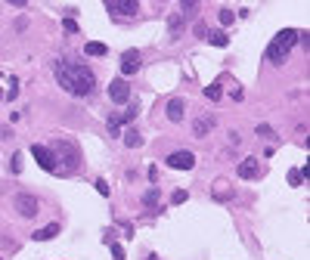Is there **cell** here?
<instances>
[{"label": "cell", "mask_w": 310, "mask_h": 260, "mask_svg": "<svg viewBox=\"0 0 310 260\" xmlns=\"http://www.w3.org/2000/svg\"><path fill=\"white\" fill-rule=\"evenodd\" d=\"M53 71H56V81H59L68 93H75V96H87V93H93V87H96L93 71L87 65H81V62L59 59Z\"/></svg>", "instance_id": "cell-1"}, {"label": "cell", "mask_w": 310, "mask_h": 260, "mask_svg": "<svg viewBox=\"0 0 310 260\" xmlns=\"http://www.w3.org/2000/svg\"><path fill=\"white\" fill-rule=\"evenodd\" d=\"M50 155H53V170L56 173H75L78 167H81V152L75 149V142H65V139H59L56 146L50 149Z\"/></svg>", "instance_id": "cell-2"}, {"label": "cell", "mask_w": 310, "mask_h": 260, "mask_svg": "<svg viewBox=\"0 0 310 260\" xmlns=\"http://www.w3.org/2000/svg\"><path fill=\"white\" fill-rule=\"evenodd\" d=\"M298 43V31L295 28H283L273 40H270V47H267V59H270L273 65H283L289 59V50Z\"/></svg>", "instance_id": "cell-3"}, {"label": "cell", "mask_w": 310, "mask_h": 260, "mask_svg": "<svg viewBox=\"0 0 310 260\" xmlns=\"http://www.w3.org/2000/svg\"><path fill=\"white\" fill-rule=\"evenodd\" d=\"M106 12L115 19H134L140 12V3L137 0H121V3H106Z\"/></svg>", "instance_id": "cell-4"}, {"label": "cell", "mask_w": 310, "mask_h": 260, "mask_svg": "<svg viewBox=\"0 0 310 260\" xmlns=\"http://www.w3.org/2000/svg\"><path fill=\"white\" fill-rule=\"evenodd\" d=\"M12 205H16V211H19L22 217H28V220H31V217L37 214V198L28 195V192H19L16 198H12Z\"/></svg>", "instance_id": "cell-5"}, {"label": "cell", "mask_w": 310, "mask_h": 260, "mask_svg": "<svg viewBox=\"0 0 310 260\" xmlns=\"http://www.w3.org/2000/svg\"><path fill=\"white\" fill-rule=\"evenodd\" d=\"M167 164L177 167V170H192V167H195V155H192V152H186V149L171 152V155H167Z\"/></svg>", "instance_id": "cell-6"}, {"label": "cell", "mask_w": 310, "mask_h": 260, "mask_svg": "<svg viewBox=\"0 0 310 260\" xmlns=\"http://www.w3.org/2000/svg\"><path fill=\"white\" fill-rule=\"evenodd\" d=\"M109 96H112V103H128L131 99V84L124 78H115L109 84Z\"/></svg>", "instance_id": "cell-7"}, {"label": "cell", "mask_w": 310, "mask_h": 260, "mask_svg": "<svg viewBox=\"0 0 310 260\" xmlns=\"http://www.w3.org/2000/svg\"><path fill=\"white\" fill-rule=\"evenodd\" d=\"M140 71V50H128L121 56V75H137Z\"/></svg>", "instance_id": "cell-8"}, {"label": "cell", "mask_w": 310, "mask_h": 260, "mask_svg": "<svg viewBox=\"0 0 310 260\" xmlns=\"http://www.w3.org/2000/svg\"><path fill=\"white\" fill-rule=\"evenodd\" d=\"M258 173H261V167H258L255 158H245V161H239V177H242V180H255Z\"/></svg>", "instance_id": "cell-9"}, {"label": "cell", "mask_w": 310, "mask_h": 260, "mask_svg": "<svg viewBox=\"0 0 310 260\" xmlns=\"http://www.w3.org/2000/svg\"><path fill=\"white\" fill-rule=\"evenodd\" d=\"M183 115H186V103L183 99H167V118L171 121H183Z\"/></svg>", "instance_id": "cell-10"}, {"label": "cell", "mask_w": 310, "mask_h": 260, "mask_svg": "<svg viewBox=\"0 0 310 260\" xmlns=\"http://www.w3.org/2000/svg\"><path fill=\"white\" fill-rule=\"evenodd\" d=\"M211 130H214V118H211V115L195 118V124H192V133H195V136H208Z\"/></svg>", "instance_id": "cell-11"}, {"label": "cell", "mask_w": 310, "mask_h": 260, "mask_svg": "<svg viewBox=\"0 0 310 260\" xmlns=\"http://www.w3.org/2000/svg\"><path fill=\"white\" fill-rule=\"evenodd\" d=\"M31 155L37 158V164L44 167V170H53V155H50L47 146H31Z\"/></svg>", "instance_id": "cell-12"}, {"label": "cell", "mask_w": 310, "mask_h": 260, "mask_svg": "<svg viewBox=\"0 0 310 260\" xmlns=\"http://www.w3.org/2000/svg\"><path fill=\"white\" fill-rule=\"evenodd\" d=\"M56 236H59V223H47L44 229H37L31 239L34 242H47V239H56Z\"/></svg>", "instance_id": "cell-13"}, {"label": "cell", "mask_w": 310, "mask_h": 260, "mask_svg": "<svg viewBox=\"0 0 310 260\" xmlns=\"http://www.w3.org/2000/svg\"><path fill=\"white\" fill-rule=\"evenodd\" d=\"M84 53H87V56H106L109 47H106V43H100V40H90L87 47H84Z\"/></svg>", "instance_id": "cell-14"}, {"label": "cell", "mask_w": 310, "mask_h": 260, "mask_svg": "<svg viewBox=\"0 0 310 260\" xmlns=\"http://www.w3.org/2000/svg\"><path fill=\"white\" fill-rule=\"evenodd\" d=\"M205 96L211 99V103H217V99L223 96V87H220V81H217V84H208V87H205Z\"/></svg>", "instance_id": "cell-15"}, {"label": "cell", "mask_w": 310, "mask_h": 260, "mask_svg": "<svg viewBox=\"0 0 310 260\" xmlns=\"http://www.w3.org/2000/svg\"><path fill=\"white\" fill-rule=\"evenodd\" d=\"M208 40L214 43V47H227V43H230L227 31H208Z\"/></svg>", "instance_id": "cell-16"}, {"label": "cell", "mask_w": 310, "mask_h": 260, "mask_svg": "<svg viewBox=\"0 0 310 260\" xmlns=\"http://www.w3.org/2000/svg\"><path fill=\"white\" fill-rule=\"evenodd\" d=\"M124 142H128V146H131V149H137V146H140V142H143V136H140V133H137V130H128V133H124Z\"/></svg>", "instance_id": "cell-17"}, {"label": "cell", "mask_w": 310, "mask_h": 260, "mask_svg": "<svg viewBox=\"0 0 310 260\" xmlns=\"http://www.w3.org/2000/svg\"><path fill=\"white\" fill-rule=\"evenodd\" d=\"M143 205H146V208H155V205H158V189H149V192L143 195Z\"/></svg>", "instance_id": "cell-18"}, {"label": "cell", "mask_w": 310, "mask_h": 260, "mask_svg": "<svg viewBox=\"0 0 310 260\" xmlns=\"http://www.w3.org/2000/svg\"><path fill=\"white\" fill-rule=\"evenodd\" d=\"M233 22H236V12H233V9H220V25H227V28H230Z\"/></svg>", "instance_id": "cell-19"}, {"label": "cell", "mask_w": 310, "mask_h": 260, "mask_svg": "<svg viewBox=\"0 0 310 260\" xmlns=\"http://www.w3.org/2000/svg\"><path fill=\"white\" fill-rule=\"evenodd\" d=\"M183 31V19L180 16H171V37H177Z\"/></svg>", "instance_id": "cell-20"}, {"label": "cell", "mask_w": 310, "mask_h": 260, "mask_svg": "<svg viewBox=\"0 0 310 260\" xmlns=\"http://www.w3.org/2000/svg\"><path fill=\"white\" fill-rule=\"evenodd\" d=\"M9 170H12V173H22V152H16V155H12V161H9Z\"/></svg>", "instance_id": "cell-21"}, {"label": "cell", "mask_w": 310, "mask_h": 260, "mask_svg": "<svg viewBox=\"0 0 310 260\" xmlns=\"http://www.w3.org/2000/svg\"><path fill=\"white\" fill-rule=\"evenodd\" d=\"M186 198H189V192H186V189H177V192L171 195V201H174V205H183Z\"/></svg>", "instance_id": "cell-22"}, {"label": "cell", "mask_w": 310, "mask_h": 260, "mask_svg": "<svg viewBox=\"0 0 310 260\" xmlns=\"http://www.w3.org/2000/svg\"><path fill=\"white\" fill-rule=\"evenodd\" d=\"M109 248H112V257H115V260H124V248H121V245H118V242H112V245H109Z\"/></svg>", "instance_id": "cell-23"}, {"label": "cell", "mask_w": 310, "mask_h": 260, "mask_svg": "<svg viewBox=\"0 0 310 260\" xmlns=\"http://www.w3.org/2000/svg\"><path fill=\"white\" fill-rule=\"evenodd\" d=\"M137 112H140V109H137V106H131L128 112H124V115H121V124H124V121H128V124H131V121L137 118Z\"/></svg>", "instance_id": "cell-24"}, {"label": "cell", "mask_w": 310, "mask_h": 260, "mask_svg": "<svg viewBox=\"0 0 310 260\" xmlns=\"http://www.w3.org/2000/svg\"><path fill=\"white\" fill-rule=\"evenodd\" d=\"M62 28H65V31H68V34H75V31H78V22H75L72 16H68V19L62 22Z\"/></svg>", "instance_id": "cell-25"}, {"label": "cell", "mask_w": 310, "mask_h": 260, "mask_svg": "<svg viewBox=\"0 0 310 260\" xmlns=\"http://www.w3.org/2000/svg\"><path fill=\"white\" fill-rule=\"evenodd\" d=\"M16 93H19V81L12 78V81H9V93H6V99H16Z\"/></svg>", "instance_id": "cell-26"}, {"label": "cell", "mask_w": 310, "mask_h": 260, "mask_svg": "<svg viewBox=\"0 0 310 260\" xmlns=\"http://www.w3.org/2000/svg\"><path fill=\"white\" fill-rule=\"evenodd\" d=\"M258 136H273V127L270 124H258Z\"/></svg>", "instance_id": "cell-27"}, {"label": "cell", "mask_w": 310, "mask_h": 260, "mask_svg": "<svg viewBox=\"0 0 310 260\" xmlns=\"http://www.w3.org/2000/svg\"><path fill=\"white\" fill-rule=\"evenodd\" d=\"M289 183L292 186H301V170H289Z\"/></svg>", "instance_id": "cell-28"}, {"label": "cell", "mask_w": 310, "mask_h": 260, "mask_svg": "<svg viewBox=\"0 0 310 260\" xmlns=\"http://www.w3.org/2000/svg\"><path fill=\"white\" fill-rule=\"evenodd\" d=\"M96 192H100V195H109V183H106V180H96Z\"/></svg>", "instance_id": "cell-29"}, {"label": "cell", "mask_w": 310, "mask_h": 260, "mask_svg": "<svg viewBox=\"0 0 310 260\" xmlns=\"http://www.w3.org/2000/svg\"><path fill=\"white\" fill-rule=\"evenodd\" d=\"M146 260H158V257H155V254H149V257H146Z\"/></svg>", "instance_id": "cell-30"}, {"label": "cell", "mask_w": 310, "mask_h": 260, "mask_svg": "<svg viewBox=\"0 0 310 260\" xmlns=\"http://www.w3.org/2000/svg\"><path fill=\"white\" fill-rule=\"evenodd\" d=\"M0 99H3V90H0Z\"/></svg>", "instance_id": "cell-31"}]
</instances>
